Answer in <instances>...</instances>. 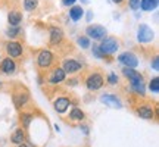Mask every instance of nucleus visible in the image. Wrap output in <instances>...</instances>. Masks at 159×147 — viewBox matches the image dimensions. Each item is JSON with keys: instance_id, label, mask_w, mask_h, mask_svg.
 Segmentation results:
<instances>
[{"instance_id": "obj_1", "label": "nucleus", "mask_w": 159, "mask_h": 147, "mask_svg": "<svg viewBox=\"0 0 159 147\" xmlns=\"http://www.w3.org/2000/svg\"><path fill=\"white\" fill-rule=\"evenodd\" d=\"M99 49L102 51V55H111V53H115L118 50V41L114 37H108V38H103L102 44L99 46Z\"/></svg>"}, {"instance_id": "obj_2", "label": "nucleus", "mask_w": 159, "mask_h": 147, "mask_svg": "<svg viewBox=\"0 0 159 147\" xmlns=\"http://www.w3.org/2000/svg\"><path fill=\"white\" fill-rule=\"evenodd\" d=\"M155 37L153 34V29L148 27V25H140L139 27V33H137V40L140 41V43H149V41H152Z\"/></svg>"}, {"instance_id": "obj_3", "label": "nucleus", "mask_w": 159, "mask_h": 147, "mask_svg": "<svg viewBox=\"0 0 159 147\" xmlns=\"http://www.w3.org/2000/svg\"><path fill=\"white\" fill-rule=\"evenodd\" d=\"M85 33L93 40H103L106 35V28L102 25H90V27H87Z\"/></svg>"}, {"instance_id": "obj_4", "label": "nucleus", "mask_w": 159, "mask_h": 147, "mask_svg": "<svg viewBox=\"0 0 159 147\" xmlns=\"http://www.w3.org/2000/svg\"><path fill=\"white\" fill-rule=\"evenodd\" d=\"M119 62L125 65V68H136L137 65H139V59L134 53H130V51H125L122 53L121 56H119Z\"/></svg>"}, {"instance_id": "obj_5", "label": "nucleus", "mask_w": 159, "mask_h": 147, "mask_svg": "<svg viewBox=\"0 0 159 147\" xmlns=\"http://www.w3.org/2000/svg\"><path fill=\"white\" fill-rule=\"evenodd\" d=\"M85 84H87V88H89V90H99L103 84V77L100 74H93V75L89 77Z\"/></svg>"}, {"instance_id": "obj_6", "label": "nucleus", "mask_w": 159, "mask_h": 147, "mask_svg": "<svg viewBox=\"0 0 159 147\" xmlns=\"http://www.w3.org/2000/svg\"><path fill=\"white\" fill-rule=\"evenodd\" d=\"M122 72H124L125 77H128V79H130L131 85H134V84H142V82H143L142 74L137 72V71H134V69H131V68H124V71H122Z\"/></svg>"}, {"instance_id": "obj_7", "label": "nucleus", "mask_w": 159, "mask_h": 147, "mask_svg": "<svg viewBox=\"0 0 159 147\" xmlns=\"http://www.w3.org/2000/svg\"><path fill=\"white\" fill-rule=\"evenodd\" d=\"M100 102L103 105H106L109 108H115V109H121V102H119V99L116 96H112V94H103L100 97Z\"/></svg>"}, {"instance_id": "obj_8", "label": "nucleus", "mask_w": 159, "mask_h": 147, "mask_svg": "<svg viewBox=\"0 0 159 147\" xmlns=\"http://www.w3.org/2000/svg\"><path fill=\"white\" fill-rule=\"evenodd\" d=\"M6 51H7V55L11 57H18V56H21V53H22V47L16 41H11V43H7V46H6Z\"/></svg>"}, {"instance_id": "obj_9", "label": "nucleus", "mask_w": 159, "mask_h": 147, "mask_svg": "<svg viewBox=\"0 0 159 147\" xmlns=\"http://www.w3.org/2000/svg\"><path fill=\"white\" fill-rule=\"evenodd\" d=\"M52 59H53V55H52L49 50H43L39 56V65L41 68H47L52 63Z\"/></svg>"}, {"instance_id": "obj_10", "label": "nucleus", "mask_w": 159, "mask_h": 147, "mask_svg": "<svg viewBox=\"0 0 159 147\" xmlns=\"http://www.w3.org/2000/svg\"><path fill=\"white\" fill-rule=\"evenodd\" d=\"M81 69V65H80L77 60H65L63 62V72L66 74H74V72H77V71H80Z\"/></svg>"}, {"instance_id": "obj_11", "label": "nucleus", "mask_w": 159, "mask_h": 147, "mask_svg": "<svg viewBox=\"0 0 159 147\" xmlns=\"http://www.w3.org/2000/svg\"><path fill=\"white\" fill-rule=\"evenodd\" d=\"M68 106H69V100L66 97H59V99L55 100V109H56V112H59V113L66 112Z\"/></svg>"}, {"instance_id": "obj_12", "label": "nucleus", "mask_w": 159, "mask_h": 147, "mask_svg": "<svg viewBox=\"0 0 159 147\" xmlns=\"http://www.w3.org/2000/svg\"><path fill=\"white\" fill-rule=\"evenodd\" d=\"M63 34H62V29L61 28H52L50 29V44L52 46H56L61 43Z\"/></svg>"}, {"instance_id": "obj_13", "label": "nucleus", "mask_w": 159, "mask_h": 147, "mask_svg": "<svg viewBox=\"0 0 159 147\" xmlns=\"http://www.w3.org/2000/svg\"><path fill=\"white\" fill-rule=\"evenodd\" d=\"M15 68H16V65H15V62L12 60L11 57H7V59H5L2 62V71L5 74H13L15 72Z\"/></svg>"}, {"instance_id": "obj_14", "label": "nucleus", "mask_w": 159, "mask_h": 147, "mask_svg": "<svg viewBox=\"0 0 159 147\" xmlns=\"http://www.w3.org/2000/svg\"><path fill=\"white\" fill-rule=\"evenodd\" d=\"M63 79H65V72H63V69L57 68V69H55V71L52 72V75H50V82H53V84H57V82H62Z\"/></svg>"}, {"instance_id": "obj_15", "label": "nucleus", "mask_w": 159, "mask_h": 147, "mask_svg": "<svg viewBox=\"0 0 159 147\" xmlns=\"http://www.w3.org/2000/svg\"><path fill=\"white\" fill-rule=\"evenodd\" d=\"M13 102H15V106L16 108H21V106H24L25 103L28 102V94L24 91V93H18V94H15L13 96Z\"/></svg>"}, {"instance_id": "obj_16", "label": "nucleus", "mask_w": 159, "mask_h": 147, "mask_svg": "<svg viewBox=\"0 0 159 147\" xmlns=\"http://www.w3.org/2000/svg\"><path fill=\"white\" fill-rule=\"evenodd\" d=\"M158 2L159 0H142L140 2V7L143 11H153L158 7Z\"/></svg>"}, {"instance_id": "obj_17", "label": "nucleus", "mask_w": 159, "mask_h": 147, "mask_svg": "<svg viewBox=\"0 0 159 147\" xmlns=\"http://www.w3.org/2000/svg\"><path fill=\"white\" fill-rule=\"evenodd\" d=\"M137 113H139V116L143 119H152L153 118V110L148 106H142V108L137 109Z\"/></svg>"}, {"instance_id": "obj_18", "label": "nucleus", "mask_w": 159, "mask_h": 147, "mask_svg": "<svg viewBox=\"0 0 159 147\" xmlns=\"http://www.w3.org/2000/svg\"><path fill=\"white\" fill-rule=\"evenodd\" d=\"M83 15H84V11H83L81 6H74V7L69 11V16H71L72 21H78V19H81Z\"/></svg>"}, {"instance_id": "obj_19", "label": "nucleus", "mask_w": 159, "mask_h": 147, "mask_svg": "<svg viewBox=\"0 0 159 147\" xmlns=\"http://www.w3.org/2000/svg\"><path fill=\"white\" fill-rule=\"evenodd\" d=\"M7 21H9V24H11L12 27H18L19 22L22 21V16H21L19 12H11L9 16H7Z\"/></svg>"}, {"instance_id": "obj_20", "label": "nucleus", "mask_w": 159, "mask_h": 147, "mask_svg": "<svg viewBox=\"0 0 159 147\" xmlns=\"http://www.w3.org/2000/svg\"><path fill=\"white\" fill-rule=\"evenodd\" d=\"M24 140H25V134H24L22 130H16L13 132V136H12V143H15V144H22Z\"/></svg>"}, {"instance_id": "obj_21", "label": "nucleus", "mask_w": 159, "mask_h": 147, "mask_svg": "<svg viewBox=\"0 0 159 147\" xmlns=\"http://www.w3.org/2000/svg\"><path fill=\"white\" fill-rule=\"evenodd\" d=\"M69 118L74 119V121H81V119L84 118V113H83V110H80V109H72V112L69 113Z\"/></svg>"}, {"instance_id": "obj_22", "label": "nucleus", "mask_w": 159, "mask_h": 147, "mask_svg": "<svg viewBox=\"0 0 159 147\" xmlns=\"http://www.w3.org/2000/svg\"><path fill=\"white\" fill-rule=\"evenodd\" d=\"M37 5H39L37 0H24V7L27 11H34L35 7H37Z\"/></svg>"}, {"instance_id": "obj_23", "label": "nucleus", "mask_w": 159, "mask_h": 147, "mask_svg": "<svg viewBox=\"0 0 159 147\" xmlns=\"http://www.w3.org/2000/svg\"><path fill=\"white\" fill-rule=\"evenodd\" d=\"M150 90L153 91V93H159V78L158 77H155V78L150 81Z\"/></svg>"}, {"instance_id": "obj_24", "label": "nucleus", "mask_w": 159, "mask_h": 147, "mask_svg": "<svg viewBox=\"0 0 159 147\" xmlns=\"http://www.w3.org/2000/svg\"><path fill=\"white\" fill-rule=\"evenodd\" d=\"M133 87V90H134V93H137V94H144V84H134V85H131Z\"/></svg>"}, {"instance_id": "obj_25", "label": "nucleus", "mask_w": 159, "mask_h": 147, "mask_svg": "<svg viewBox=\"0 0 159 147\" xmlns=\"http://www.w3.org/2000/svg\"><path fill=\"white\" fill-rule=\"evenodd\" d=\"M21 119H22V125H24V127H25V128H28L30 122H31V119H33V116H31L30 113H24Z\"/></svg>"}, {"instance_id": "obj_26", "label": "nucleus", "mask_w": 159, "mask_h": 147, "mask_svg": "<svg viewBox=\"0 0 159 147\" xmlns=\"http://www.w3.org/2000/svg\"><path fill=\"white\" fill-rule=\"evenodd\" d=\"M78 44L83 47V49H87L89 47V44H90V41H89V38L87 37H80L78 38Z\"/></svg>"}, {"instance_id": "obj_27", "label": "nucleus", "mask_w": 159, "mask_h": 147, "mask_svg": "<svg viewBox=\"0 0 159 147\" xmlns=\"http://www.w3.org/2000/svg\"><path fill=\"white\" fill-rule=\"evenodd\" d=\"M108 82L109 84H116V82H118V77H116V75H115V74H109V77H108Z\"/></svg>"}, {"instance_id": "obj_28", "label": "nucleus", "mask_w": 159, "mask_h": 147, "mask_svg": "<svg viewBox=\"0 0 159 147\" xmlns=\"http://www.w3.org/2000/svg\"><path fill=\"white\" fill-rule=\"evenodd\" d=\"M18 33H19V28L13 27V28H9V31H7V35H9V37H16Z\"/></svg>"}, {"instance_id": "obj_29", "label": "nucleus", "mask_w": 159, "mask_h": 147, "mask_svg": "<svg viewBox=\"0 0 159 147\" xmlns=\"http://www.w3.org/2000/svg\"><path fill=\"white\" fill-rule=\"evenodd\" d=\"M93 53H94V55H96L99 59H100V57H103L102 51H100V49H99V46H93Z\"/></svg>"}, {"instance_id": "obj_30", "label": "nucleus", "mask_w": 159, "mask_h": 147, "mask_svg": "<svg viewBox=\"0 0 159 147\" xmlns=\"http://www.w3.org/2000/svg\"><path fill=\"white\" fill-rule=\"evenodd\" d=\"M130 6H131V9L136 11L137 7L140 6V0H130Z\"/></svg>"}, {"instance_id": "obj_31", "label": "nucleus", "mask_w": 159, "mask_h": 147, "mask_svg": "<svg viewBox=\"0 0 159 147\" xmlns=\"http://www.w3.org/2000/svg\"><path fill=\"white\" fill-rule=\"evenodd\" d=\"M152 66H153L155 71H159V57L155 56L153 57V62H152Z\"/></svg>"}, {"instance_id": "obj_32", "label": "nucleus", "mask_w": 159, "mask_h": 147, "mask_svg": "<svg viewBox=\"0 0 159 147\" xmlns=\"http://www.w3.org/2000/svg\"><path fill=\"white\" fill-rule=\"evenodd\" d=\"M74 3H75V0H63V5H66V6L74 5Z\"/></svg>"}, {"instance_id": "obj_33", "label": "nucleus", "mask_w": 159, "mask_h": 147, "mask_svg": "<svg viewBox=\"0 0 159 147\" xmlns=\"http://www.w3.org/2000/svg\"><path fill=\"white\" fill-rule=\"evenodd\" d=\"M112 2H114V3H118V5H119V3H121L122 0H112Z\"/></svg>"}, {"instance_id": "obj_34", "label": "nucleus", "mask_w": 159, "mask_h": 147, "mask_svg": "<svg viewBox=\"0 0 159 147\" xmlns=\"http://www.w3.org/2000/svg\"><path fill=\"white\" fill-rule=\"evenodd\" d=\"M18 147H28V146H25V144H24V143H22V144H19V146H18Z\"/></svg>"}, {"instance_id": "obj_35", "label": "nucleus", "mask_w": 159, "mask_h": 147, "mask_svg": "<svg viewBox=\"0 0 159 147\" xmlns=\"http://www.w3.org/2000/svg\"><path fill=\"white\" fill-rule=\"evenodd\" d=\"M83 2H84V3H89V0H83Z\"/></svg>"}, {"instance_id": "obj_36", "label": "nucleus", "mask_w": 159, "mask_h": 147, "mask_svg": "<svg viewBox=\"0 0 159 147\" xmlns=\"http://www.w3.org/2000/svg\"><path fill=\"white\" fill-rule=\"evenodd\" d=\"M0 85H2V82H0Z\"/></svg>"}]
</instances>
